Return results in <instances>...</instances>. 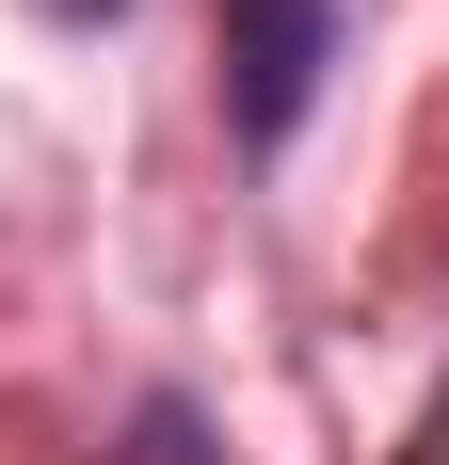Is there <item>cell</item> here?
<instances>
[{"mask_svg":"<svg viewBox=\"0 0 449 465\" xmlns=\"http://www.w3.org/2000/svg\"><path fill=\"white\" fill-rule=\"evenodd\" d=\"M321 64H337V0H224V113H241V144L305 129Z\"/></svg>","mask_w":449,"mask_h":465,"instance_id":"cell-1","label":"cell"},{"mask_svg":"<svg viewBox=\"0 0 449 465\" xmlns=\"http://www.w3.org/2000/svg\"><path fill=\"white\" fill-rule=\"evenodd\" d=\"M33 16H65V33H96V16H113V0H33Z\"/></svg>","mask_w":449,"mask_h":465,"instance_id":"cell-2","label":"cell"}]
</instances>
